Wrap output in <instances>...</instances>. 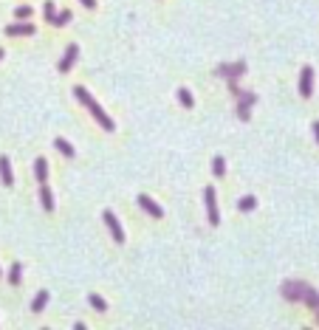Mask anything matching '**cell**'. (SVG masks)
I'll use <instances>...</instances> for the list:
<instances>
[{"instance_id": "obj_1", "label": "cell", "mask_w": 319, "mask_h": 330, "mask_svg": "<svg viewBox=\"0 0 319 330\" xmlns=\"http://www.w3.org/2000/svg\"><path fill=\"white\" fill-rule=\"evenodd\" d=\"M74 96H77L79 102H82V104L88 107V113H91V116L96 119V122L102 124V130H107V133H113V130H116V122H113V119H110L107 113H105L102 107H99V102H96V99H94L91 93H88V90H85L82 85H79V87H74Z\"/></svg>"}, {"instance_id": "obj_2", "label": "cell", "mask_w": 319, "mask_h": 330, "mask_svg": "<svg viewBox=\"0 0 319 330\" xmlns=\"http://www.w3.org/2000/svg\"><path fill=\"white\" fill-rule=\"evenodd\" d=\"M311 294V285L302 279H285L283 282V296L288 302H305V296Z\"/></svg>"}, {"instance_id": "obj_3", "label": "cell", "mask_w": 319, "mask_h": 330, "mask_svg": "<svg viewBox=\"0 0 319 330\" xmlns=\"http://www.w3.org/2000/svg\"><path fill=\"white\" fill-rule=\"evenodd\" d=\"M204 203H207L209 226H217V223H220V212H217V198H215V189H212V186L204 189Z\"/></svg>"}, {"instance_id": "obj_4", "label": "cell", "mask_w": 319, "mask_h": 330, "mask_svg": "<svg viewBox=\"0 0 319 330\" xmlns=\"http://www.w3.org/2000/svg\"><path fill=\"white\" fill-rule=\"evenodd\" d=\"M234 96L240 99V102H237V119H240V122H249V107L257 102V96H254V93H246V90H237Z\"/></svg>"}, {"instance_id": "obj_5", "label": "cell", "mask_w": 319, "mask_h": 330, "mask_svg": "<svg viewBox=\"0 0 319 330\" xmlns=\"http://www.w3.org/2000/svg\"><path fill=\"white\" fill-rule=\"evenodd\" d=\"M300 96L302 99H311V96H314V68H311V65H305V68L300 71Z\"/></svg>"}, {"instance_id": "obj_6", "label": "cell", "mask_w": 319, "mask_h": 330, "mask_svg": "<svg viewBox=\"0 0 319 330\" xmlns=\"http://www.w3.org/2000/svg\"><path fill=\"white\" fill-rule=\"evenodd\" d=\"M102 217H105V223H107V229H110L113 240H116V243L121 246V243H124V232H121V226H119V220H116V215H113L110 209H105Z\"/></svg>"}, {"instance_id": "obj_7", "label": "cell", "mask_w": 319, "mask_h": 330, "mask_svg": "<svg viewBox=\"0 0 319 330\" xmlns=\"http://www.w3.org/2000/svg\"><path fill=\"white\" fill-rule=\"evenodd\" d=\"M77 57H79V45L71 43L68 48H65V57L60 60V74H68V71L74 68V62H77Z\"/></svg>"}, {"instance_id": "obj_8", "label": "cell", "mask_w": 319, "mask_h": 330, "mask_svg": "<svg viewBox=\"0 0 319 330\" xmlns=\"http://www.w3.org/2000/svg\"><path fill=\"white\" fill-rule=\"evenodd\" d=\"M6 34H11V37H28V34H34V26H31L28 20H17V23L6 26Z\"/></svg>"}, {"instance_id": "obj_9", "label": "cell", "mask_w": 319, "mask_h": 330, "mask_svg": "<svg viewBox=\"0 0 319 330\" xmlns=\"http://www.w3.org/2000/svg\"><path fill=\"white\" fill-rule=\"evenodd\" d=\"M217 74L226 79H240L243 74H246V62H234V65H220L217 68Z\"/></svg>"}, {"instance_id": "obj_10", "label": "cell", "mask_w": 319, "mask_h": 330, "mask_svg": "<svg viewBox=\"0 0 319 330\" xmlns=\"http://www.w3.org/2000/svg\"><path fill=\"white\" fill-rule=\"evenodd\" d=\"M138 206L144 209L147 215H153V217H164V209L158 206L155 200H150V198H147V195H138Z\"/></svg>"}, {"instance_id": "obj_11", "label": "cell", "mask_w": 319, "mask_h": 330, "mask_svg": "<svg viewBox=\"0 0 319 330\" xmlns=\"http://www.w3.org/2000/svg\"><path fill=\"white\" fill-rule=\"evenodd\" d=\"M0 178H3V183H6V186H11V183H14V175H11L9 156H0Z\"/></svg>"}, {"instance_id": "obj_12", "label": "cell", "mask_w": 319, "mask_h": 330, "mask_svg": "<svg viewBox=\"0 0 319 330\" xmlns=\"http://www.w3.org/2000/svg\"><path fill=\"white\" fill-rule=\"evenodd\" d=\"M40 203H43L45 212H54V195H51V189H48L45 183H40Z\"/></svg>"}, {"instance_id": "obj_13", "label": "cell", "mask_w": 319, "mask_h": 330, "mask_svg": "<svg viewBox=\"0 0 319 330\" xmlns=\"http://www.w3.org/2000/svg\"><path fill=\"white\" fill-rule=\"evenodd\" d=\"M34 175H37V181L40 183H45V178H48V161H45L43 156L34 161Z\"/></svg>"}, {"instance_id": "obj_14", "label": "cell", "mask_w": 319, "mask_h": 330, "mask_svg": "<svg viewBox=\"0 0 319 330\" xmlns=\"http://www.w3.org/2000/svg\"><path fill=\"white\" fill-rule=\"evenodd\" d=\"M54 147L60 150V153H62V156H65V158H74V156H77V150L71 147V144H68V141H65V139H54Z\"/></svg>"}, {"instance_id": "obj_15", "label": "cell", "mask_w": 319, "mask_h": 330, "mask_svg": "<svg viewBox=\"0 0 319 330\" xmlns=\"http://www.w3.org/2000/svg\"><path fill=\"white\" fill-rule=\"evenodd\" d=\"M254 206H257V198H254V195H246V198L237 200V209H240V212H251Z\"/></svg>"}, {"instance_id": "obj_16", "label": "cell", "mask_w": 319, "mask_h": 330, "mask_svg": "<svg viewBox=\"0 0 319 330\" xmlns=\"http://www.w3.org/2000/svg\"><path fill=\"white\" fill-rule=\"evenodd\" d=\"M20 277H23V265L14 262V265L9 268V285H20Z\"/></svg>"}, {"instance_id": "obj_17", "label": "cell", "mask_w": 319, "mask_h": 330, "mask_svg": "<svg viewBox=\"0 0 319 330\" xmlns=\"http://www.w3.org/2000/svg\"><path fill=\"white\" fill-rule=\"evenodd\" d=\"M45 302H48V291H40V294L34 296V302H31V311L40 313V311L45 308Z\"/></svg>"}, {"instance_id": "obj_18", "label": "cell", "mask_w": 319, "mask_h": 330, "mask_svg": "<svg viewBox=\"0 0 319 330\" xmlns=\"http://www.w3.org/2000/svg\"><path fill=\"white\" fill-rule=\"evenodd\" d=\"M212 172H215V178H223V175H226V161L220 156L212 158Z\"/></svg>"}, {"instance_id": "obj_19", "label": "cell", "mask_w": 319, "mask_h": 330, "mask_svg": "<svg viewBox=\"0 0 319 330\" xmlns=\"http://www.w3.org/2000/svg\"><path fill=\"white\" fill-rule=\"evenodd\" d=\"M88 302L94 305V311H99V313H105V311H107V305H105V299H102L99 294H91V296H88Z\"/></svg>"}, {"instance_id": "obj_20", "label": "cell", "mask_w": 319, "mask_h": 330, "mask_svg": "<svg viewBox=\"0 0 319 330\" xmlns=\"http://www.w3.org/2000/svg\"><path fill=\"white\" fill-rule=\"evenodd\" d=\"M175 96H178V102H181L184 107H192V104H195V102H192V93L187 90V87H178V93H175Z\"/></svg>"}, {"instance_id": "obj_21", "label": "cell", "mask_w": 319, "mask_h": 330, "mask_svg": "<svg viewBox=\"0 0 319 330\" xmlns=\"http://www.w3.org/2000/svg\"><path fill=\"white\" fill-rule=\"evenodd\" d=\"M68 20H71V9H65V11H60V14L54 17V23H51V26L62 28V26H65V23H68Z\"/></svg>"}, {"instance_id": "obj_22", "label": "cell", "mask_w": 319, "mask_h": 330, "mask_svg": "<svg viewBox=\"0 0 319 330\" xmlns=\"http://www.w3.org/2000/svg\"><path fill=\"white\" fill-rule=\"evenodd\" d=\"M43 14H45V23H54L57 14H54V3H51V0H45V3H43Z\"/></svg>"}, {"instance_id": "obj_23", "label": "cell", "mask_w": 319, "mask_h": 330, "mask_svg": "<svg viewBox=\"0 0 319 330\" xmlns=\"http://www.w3.org/2000/svg\"><path fill=\"white\" fill-rule=\"evenodd\" d=\"M14 17H17V20H28V17H31V9H28V6H17V9H14Z\"/></svg>"}, {"instance_id": "obj_24", "label": "cell", "mask_w": 319, "mask_h": 330, "mask_svg": "<svg viewBox=\"0 0 319 330\" xmlns=\"http://www.w3.org/2000/svg\"><path fill=\"white\" fill-rule=\"evenodd\" d=\"M79 3H82L85 9H96V0H79Z\"/></svg>"}, {"instance_id": "obj_25", "label": "cell", "mask_w": 319, "mask_h": 330, "mask_svg": "<svg viewBox=\"0 0 319 330\" xmlns=\"http://www.w3.org/2000/svg\"><path fill=\"white\" fill-rule=\"evenodd\" d=\"M311 127H314V139L319 141V122H314V124H311Z\"/></svg>"}, {"instance_id": "obj_26", "label": "cell", "mask_w": 319, "mask_h": 330, "mask_svg": "<svg viewBox=\"0 0 319 330\" xmlns=\"http://www.w3.org/2000/svg\"><path fill=\"white\" fill-rule=\"evenodd\" d=\"M3 57H6V54H3V48H0V60H3Z\"/></svg>"}, {"instance_id": "obj_27", "label": "cell", "mask_w": 319, "mask_h": 330, "mask_svg": "<svg viewBox=\"0 0 319 330\" xmlns=\"http://www.w3.org/2000/svg\"><path fill=\"white\" fill-rule=\"evenodd\" d=\"M317 311H319V302H317Z\"/></svg>"}, {"instance_id": "obj_28", "label": "cell", "mask_w": 319, "mask_h": 330, "mask_svg": "<svg viewBox=\"0 0 319 330\" xmlns=\"http://www.w3.org/2000/svg\"><path fill=\"white\" fill-rule=\"evenodd\" d=\"M317 319H319V311H317Z\"/></svg>"}, {"instance_id": "obj_29", "label": "cell", "mask_w": 319, "mask_h": 330, "mask_svg": "<svg viewBox=\"0 0 319 330\" xmlns=\"http://www.w3.org/2000/svg\"><path fill=\"white\" fill-rule=\"evenodd\" d=\"M0 274H3V271H0Z\"/></svg>"}]
</instances>
